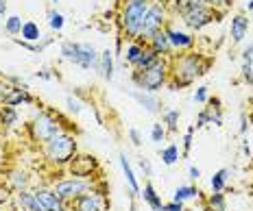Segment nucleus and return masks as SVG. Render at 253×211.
Instances as JSON below:
<instances>
[{
  "instance_id": "5",
  "label": "nucleus",
  "mask_w": 253,
  "mask_h": 211,
  "mask_svg": "<svg viewBox=\"0 0 253 211\" xmlns=\"http://www.w3.org/2000/svg\"><path fill=\"white\" fill-rule=\"evenodd\" d=\"M61 57L72 61L79 68H94L98 63V52L92 44H79V41H63L61 44Z\"/></svg>"
},
{
  "instance_id": "2",
  "label": "nucleus",
  "mask_w": 253,
  "mask_h": 211,
  "mask_svg": "<svg viewBox=\"0 0 253 211\" xmlns=\"http://www.w3.org/2000/svg\"><path fill=\"white\" fill-rule=\"evenodd\" d=\"M210 63L203 59L197 52H190V55H183L181 59H177L172 63V76H175V83L179 85H188L192 83L197 76H203L208 72Z\"/></svg>"
},
{
  "instance_id": "18",
  "label": "nucleus",
  "mask_w": 253,
  "mask_h": 211,
  "mask_svg": "<svg viewBox=\"0 0 253 211\" xmlns=\"http://www.w3.org/2000/svg\"><path fill=\"white\" fill-rule=\"evenodd\" d=\"M98 72H101L103 78H107V81H112L114 76V55L112 50H103L101 55H98Z\"/></svg>"
},
{
  "instance_id": "42",
  "label": "nucleus",
  "mask_w": 253,
  "mask_h": 211,
  "mask_svg": "<svg viewBox=\"0 0 253 211\" xmlns=\"http://www.w3.org/2000/svg\"><path fill=\"white\" fill-rule=\"evenodd\" d=\"M140 168H142V172H144V176H151L153 168H151V161L149 159H144V157H142V159H140Z\"/></svg>"
},
{
  "instance_id": "12",
  "label": "nucleus",
  "mask_w": 253,
  "mask_h": 211,
  "mask_svg": "<svg viewBox=\"0 0 253 211\" xmlns=\"http://www.w3.org/2000/svg\"><path fill=\"white\" fill-rule=\"evenodd\" d=\"M15 207L20 211H46L40 198L35 196V189H24V192H15Z\"/></svg>"
},
{
  "instance_id": "34",
  "label": "nucleus",
  "mask_w": 253,
  "mask_h": 211,
  "mask_svg": "<svg viewBox=\"0 0 253 211\" xmlns=\"http://www.w3.org/2000/svg\"><path fill=\"white\" fill-rule=\"evenodd\" d=\"M177 122H179V111H177V109H170V111L164 113V124L168 126V131H172V133H175V131H177Z\"/></svg>"
},
{
  "instance_id": "26",
  "label": "nucleus",
  "mask_w": 253,
  "mask_h": 211,
  "mask_svg": "<svg viewBox=\"0 0 253 211\" xmlns=\"http://www.w3.org/2000/svg\"><path fill=\"white\" fill-rule=\"evenodd\" d=\"M199 194H201V192H199L197 187L181 185V187L175 189V194H172V200H175V203H186V200H190V198H197Z\"/></svg>"
},
{
  "instance_id": "9",
  "label": "nucleus",
  "mask_w": 253,
  "mask_h": 211,
  "mask_svg": "<svg viewBox=\"0 0 253 211\" xmlns=\"http://www.w3.org/2000/svg\"><path fill=\"white\" fill-rule=\"evenodd\" d=\"M70 205V211H107V200H105L103 192H96V189H89V192L81 194L79 198H75Z\"/></svg>"
},
{
  "instance_id": "20",
  "label": "nucleus",
  "mask_w": 253,
  "mask_h": 211,
  "mask_svg": "<svg viewBox=\"0 0 253 211\" xmlns=\"http://www.w3.org/2000/svg\"><path fill=\"white\" fill-rule=\"evenodd\" d=\"M203 7H208L205 0H175V9L181 18L192 11H199V9H203Z\"/></svg>"
},
{
  "instance_id": "22",
  "label": "nucleus",
  "mask_w": 253,
  "mask_h": 211,
  "mask_svg": "<svg viewBox=\"0 0 253 211\" xmlns=\"http://www.w3.org/2000/svg\"><path fill=\"white\" fill-rule=\"evenodd\" d=\"M22 41H40L42 39V31H40V26L33 22V20H26V22L22 24Z\"/></svg>"
},
{
  "instance_id": "10",
  "label": "nucleus",
  "mask_w": 253,
  "mask_h": 211,
  "mask_svg": "<svg viewBox=\"0 0 253 211\" xmlns=\"http://www.w3.org/2000/svg\"><path fill=\"white\" fill-rule=\"evenodd\" d=\"M96 168H98V163L94 157H89V155H75V159H72L70 163H68V170H70L72 176H77V178H92V174L96 172Z\"/></svg>"
},
{
  "instance_id": "17",
  "label": "nucleus",
  "mask_w": 253,
  "mask_h": 211,
  "mask_svg": "<svg viewBox=\"0 0 253 211\" xmlns=\"http://www.w3.org/2000/svg\"><path fill=\"white\" fill-rule=\"evenodd\" d=\"M247 31H249V20L242 13L236 15V18L231 20V39H234V44H240V41L247 37Z\"/></svg>"
},
{
  "instance_id": "16",
  "label": "nucleus",
  "mask_w": 253,
  "mask_h": 211,
  "mask_svg": "<svg viewBox=\"0 0 253 211\" xmlns=\"http://www.w3.org/2000/svg\"><path fill=\"white\" fill-rule=\"evenodd\" d=\"M166 35L170 39V46L172 48H190L194 44V37L183 31H177V29H166Z\"/></svg>"
},
{
  "instance_id": "3",
  "label": "nucleus",
  "mask_w": 253,
  "mask_h": 211,
  "mask_svg": "<svg viewBox=\"0 0 253 211\" xmlns=\"http://www.w3.org/2000/svg\"><path fill=\"white\" fill-rule=\"evenodd\" d=\"M29 133H31V137H33V141L46 144V141H50L52 137L66 133V131H63V126L59 124L57 118H52V115L46 113V111H40L29 122Z\"/></svg>"
},
{
  "instance_id": "7",
  "label": "nucleus",
  "mask_w": 253,
  "mask_h": 211,
  "mask_svg": "<svg viewBox=\"0 0 253 211\" xmlns=\"http://www.w3.org/2000/svg\"><path fill=\"white\" fill-rule=\"evenodd\" d=\"M94 185L87 181V178H77V176H70V178H61L52 185V192L59 196L63 203H72L75 198H79L81 194L89 192Z\"/></svg>"
},
{
  "instance_id": "49",
  "label": "nucleus",
  "mask_w": 253,
  "mask_h": 211,
  "mask_svg": "<svg viewBox=\"0 0 253 211\" xmlns=\"http://www.w3.org/2000/svg\"><path fill=\"white\" fill-rule=\"evenodd\" d=\"M52 2H59V0H52Z\"/></svg>"
},
{
  "instance_id": "31",
  "label": "nucleus",
  "mask_w": 253,
  "mask_h": 211,
  "mask_svg": "<svg viewBox=\"0 0 253 211\" xmlns=\"http://www.w3.org/2000/svg\"><path fill=\"white\" fill-rule=\"evenodd\" d=\"M208 211H227V207H225V196L220 192H214L212 196L208 198Z\"/></svg>"
},
{
  "instance_id": "29",
  "label": "nucleus",
  "mask_w": 253,
  "mask_h": 211,
  "mask_svg": "<svg viewBox=\"0 0 253 211\" xmlns=\"http://www.w3.org/2000/svg\"><path fill=\"white\" fill-rule=\"evenodd\" d=\"M162 59V57H157L155 55V52H153L151 48H144V52H142V57H140V59H138V63H135V70H146V68H151L153 66V63H157V61H160Z\"/></svg>"
},
{
  "instance_id": "27",
  "label": "nucleus",
  "mask_w": 253,
  "mask_h": 211,
  "mask_svg": "<svg viewBox=\"0 0 253 211\" xmlns=\"http://www.w3.org/2000/svg\"><path fill=\"white\" fill-rule=\"evenodd\" d=\"M229 174H231V170H229V168H223V170L214 172L212 181H210V185H212V189H214V192H223V189H225V185H227V181H229Z\"/></svg>"
},
{
  "instance_id": "32",
  "label": "nucleus",
  "mask_w": 253,
  "mask_h": 211,
  "mask_svg": "<svg viewBox=\"0 0 253 211\" xmlns=\"http://www.w3.org/2000/svg\"><path fill=\"white\" fill-rule=\"evenodd\" d=\"M22 20L18 18V15H11V18H7V22H4V31H7L9 35H20L22 33Z\"/></svg>"
},
{
  "instance_id": "24",
  "label": "nucleus",
  "mask_w": 253,
  "mask_h": 211,
  "mask_svg": "<svg viewBox=\"0 0 253 211\" xmlns=\"http://www.w3.org/2000/svg\"><path fill=\"white\" fill-rule=\"evenodd\" d=\"M142 52H144V46L138 44V41H131V44H126L125 63H129V66H135V63H138V59L142 57Z\"/></svg>"
},
{
  "instance_id": "39",
  "label": "nucleus",
  "mask_w": 253,
  "mask_h": 211,
  "mask_svg": "<svg viewBox=\"0 0 253 211\" xmlns=\"http://www.w3.org/2000/svg\"><path fill=\"white\" fill-rule=\"evenodd\" d=\"M192 133H194V126H190L186 137H183V152H186V155L190 152V148H192Z\"/></svg>"
},
{
  "instance_id": "44",
  "label": "nucleus",
  "mask_w": 253,
  "mask_h": 211,
  "mask_svg": "<svg viewBox=\"0 0 253 211\" xmlns=\"http://www.w3.org/2000/svg\"><path fill=\"white\" fill-rule=\"evenodd\" d=\"M188 174H190V178H192V181H199V178H201V170H199L197 166H190Z\"/></svg>"
},
{
  "instance_id": "43",
  "label": "nucleus",
  "mask_w": 253,
  "mask_h": 211,
  "mask_svg": "<svg viewBox=\"0 0 253 211\" xmlns=\"http://www.w3.org/2000/svg\"><path fill=\"white\" fill-rule=\"evenodd\" d=\"M164 211H186V209H183V203H175L172 200V203L164 205Z\"/></svg>"
},
{
  "instance_id": "19",
  "label": "nucleus",
  "mask_w": 253,
  "mask_h": 211,
  "mask_svg": "<svg viewBox=\"0 0 253 211\" xmlns=\"http://www.w3.org/2000/svg\"><path fill=\"white\" fill-rule=\"evenodd\" d=\"M140 196L144 198V203L149 205V207L153 211H164V203H162V198H160V194L155 192V187L151 185V183H146L144 189L140 192Z\"/></svg>"
},
{
  "instance_id": "4",
  "label": "nucleus",
  "mask_w": 253,
  "mask_h": 211,
  "mask_svg": "<svg viewBox=\"0 0 253 211\" xmlns=\"http://www.w3.org/2000/svg\"><path fill=\"white\" fill-rule=\"evenodd\" d=\"M135 81V85H138L140 89H144V92H157L162 85L166 83L168 78V63L164 59H160L157 63H153L151 68H146V70H135L133 76H131Z\"/></svg>"
},
{
  "instance_id": "21",
  "label": "nucleus",
  "mask_w": 253,
  "mask_h": 211,
  "mask_svg": "<svg viewBox=\"0 0 253 211\" xmlns=\"http://www.w3.org/2000/svg\"><path fill=\"white\" fill-rule=\"evenodd\" d=\"M120 166H123V172H125V178H126V183H129L131 196H135V194H140L142 189H140L138 181H135V176H133V170H131V166H129V159H126V155H120Z\"/></svg>"
},
{
  "instance_id": "48",
  "label": "nucleus",
  "mask_w": 253,
  "mask_h": 211,
  "mask_svg": "<svg viewBox=\"0 0 253 211\" xmlns=\"http://www.w3.org/2000/svg\"><path fill=\"white\" fill-rule=\"evenodd\" d=\"M155 2H160V4H164V2H168V0H155Z\"/></svg>"
},
{
  "instance_id": "8",
  "label": "nucleus",
  "mask_w": 253,
  "mask_h": 211,
  "mask_svg": "<svg viewBox=\"0 0 253 211\" xmlns=\"http://www.w3.org/2000/svg\"><path fill=\"white\" fill-rule=\"evenodd\" d=\"M164 20H166V7L160 2H153L146 9L144 15V22H142V31H140V37L142 39H151L157 31L164 29Z\"/></svg>"
},
{
  "instance_id": "23",
  "label": "nucleus",
  "mask_w": 253,
  "mask_h": 211,
  "mask_svg": "<svg viewBox=\"0 0 253 211\" xmlns=\"http://www.w3.org/2000/svg\"><path fill=\"white\" fill-rule=\"evenodd\" d=\"M242 76L253 85V44L242 52Z\"/></svg>"
},
{
  "instance_id": "46",
  "label": "nucleus",
  "mask_w": 253,
  "mask_h": 211,
  "mask_svg": "<svg viewBox=\"0 0 253 211\" xmlns=\"http://www.w3.org/2000/svg\"><path fill=\"white\" fill-rule=\"evenodd\" d=\"M208 122H210V115H208V111H201V113H199V118H197V126L201 129V126H205Z\"/></svg>"
},
{
  "instance_id": "1",
  "label": "nucleus",
  "mask_w": 253,
  "mask_h": 211,
  "mask_svg": "<svg viewBox=\"0 0 253 211\" xmlns=\"http://www.w3.org/2000/svg\"><path fill=\"white\" fill-rule=\"evenodd\" d=\"M77 155V140L68 133H61L52 137L50 141L44 144V157L52 166H68Z\"/></svg>"
},
{
  "instance_id": "15",
  "label": "nucleus",
  "mask_w": 253,
  "mask_h": 211,
  "mask_svg": "<svg viewBox=\"0 0 253 211\" xmlns=\"http://www.w3.org/2000/svg\"><path fill=\"white\" fill-rule=\"evenodd\" d=\"M7 181H9V185H11L13 192H24V189H29L31 176L26 170H22V168H15V170H11L7 174Z\"/></svg>"
},
{
  "instance_id": "45",
  "label": "nucleus",
  "mask_w": 253,
  "mask_h": 211,
  "mask_svg": "<svg viewBox=\"0 0 253 211\" xmlns=\"http://www.w3.org/2000/svg\"><path fill=\"white\" fill-rule=\"evenodd\" d=\"M129 137H131V141H133V146H140L142 144V137H140V133L135 129H129Z\"/></svg>"
},
{
  "instance_id": "47",
  "label": "nucleus",
  "mask_w": 253,
  "mask_h": 211,
  "mask_svg": "<svg viewBox=\"0 0 253 211\" xmlns=\"http://www.w3.org/2000/svg\"><path fill=\"white\" fill-rule=\"evenodd\" d=\"M247 9H249V11H253V0H249V2H247Z\"/></svg>"
},
{
  "instance_id": "35",
  "label": "nucleus",
  "mask_w": 253,
  "mask_h": 211,
  "mask_svg": "<svg viewBox=\"0 0 253 211\" xmlns=\"http://www.w3.org/2000/svg\"><path fill=\"white\" fill-rule=\"evenodd\" d=\"M48 24H50V29H52V31H61V29H63V24H66V20H63V15H61V13L48 11Z\"/></svg>"
},
{
  "instance_id": "11",
  "label": "nucleus",
  "mask_w": 253,
  "mask_h": 211,
  "mask_svg": "<svg viewBox=\"0 0 253 211\" xmlns=\"http://www.w3.org/2000/svg\"><path fill=\"white\" fill-rule=\"evenodd\" d=\"M35 196L40 198V203L44 205L46 211H70V205L63 203V200L52 192V187H38L35 189Z\"/></svg>"
},
{
  "instance_id": "36",
  "label": "nucleus",
  "mask_w": 253,
  "mask_h": 211,
  "mask_svg": "<svg viewBox=\"0 0 253 211\" xmlns=\"http://www.w3.org/2000/svg\"><path fill=\"white\" fill-rule=\"evenodd\" d=\"M164 137H166L164 124H153V129H151V140L155 141V144H162V141H164Z\"/></svg>"
},
{
  "instance_id": "30",
  "label": "nucleus",
  "mask_w": 253,
  "mask_h": 211,
  "mask_svg": "<svg viewBox=\"0 0 253 211\" xmlns=\"http://www.w3.org/2000/svg\"><path fill=\"white\" fill-rule=\"evenodd\" d=\"M162 161L166 166H172V163L179 161V146L177 144H168L164 150H162Z\"/></svg>"
},
{
  "instance_id": "6",
  "label": "nucleus",
  "mask_w": 253,
  "mask_h": 211,
  "mask_svg": "<svg viewBox=\"0 0 253 211\" xmlns=\"http://www.w3.org/2000/svg\"><path fill=\"white\" fill-rule=\"evenodd\" d=\"M146 9H149V0H129L123 11V29L126 37H140L142 22H144Z\"/></svg>"
},
{
  "instance_id": "40",
  "label": "nucleus",
  "mask_w": 253,
  "mask_h": 211,
  "mask_svg": "<svg viewBox=\"0 0 253 211\" xmlns=\"http://www.w3.org/2000/svg\"><path fill=\"white\" fill-rule=\"evenodd\" d=\"M205 2H208V7L218 9V7H229L231 0H205Z\"/></svg>"
},
{
  "instance_id": "14",
  "label": "nucleus",
  "mask_w": 253,
  "mask_h": 211,
  "mask_svg": "<svg viewBox=\"0 0 253 211\" xmlns=\"http://www.w3.org/2000/svg\"><path fill=\"white\" fill-rule=\"evenodd\" d=\"M149 41H151V50L155 52L157 57H162V55H170L172 46H170V39H168V35H166V29L157 31V33L153 35Z\"/></svg>"
},
{
  "instance_id": "33",
  "label": "nucleus",
  "mask_w": 253,
  "mask_h": 211,
  "mask_svg": "<svg viewBox=\"0 0 253 211\" xmlns=\"http://www.w3.org/2000/svg\"><path fill=\"white\" fill-rule=\"evenodd\" d=\"M0 120H2L4 126H13L18 122V111H15V107H4L2 111H0Z\"/></svg>"
},
{
  "instance_id": "13",
  "label": "nucleus",
  "mask_w": 253,
  "mask_h": 211,
  "mask_svg": "<svg viewBox=\"0 0 253 211\" xmlns=\"http://www.w3.org/2000/svg\"><path fill=\"white\" fill-rule=\"evenodd\" d=\"M212 20H214V9L212 7H203V9H199V11H192V13L183 15V22H186L190 29H194V31L203 29V26L210 24Z\"/></svg>"
},
{
  "instance_id": "38",
  "label": "nucleus",
  "mask_w": 253,
  "mask_h": 211,
  "mask_svg": "<svg viewBox=\"0 0 253 211\" xmlns=\"http://www.w3.org/2000/svg\"><path fill=\"white\" fill-rule=\"evenodd\" d=\"M66 105H68V109H70L72 113H81V109H83L81 100L75 98V96H68V98H66Z\"/></svg>"
},
{
  "instance_id": "37",
  "label": "nucleus",
  "mask_w": 253,
  "mask_h": 211,
  "mask_svg": "<svg viewBox=\"0 0 253 211\" xmlns=\"http://www.w3.org/2000/svg\"><path fill=\"white\" fill-rule=\"evenodd\" d=\"M11 92H13V87L9 85L7 81H2V78H0V105L7 103V98L11 96Z\"/></svg>"
},
{
  "instance_id": "25",
  "label": "nucleus",
  "mask_w": 253,
  "mask_h": 211,
  "mask_svg": "<svg viewBox=\"0 0 253 211\" xmlns=\"http://www.w3.org/2000/svg\"><path fill=\"white\" fill-rule=\"evenodd\" d=\"M138 103L142 105V107L146 109V111H151V113H157V109H160V103H157V98H153V96H149V92L146 94H142V92H133L131 94Z\"/></svg>"
},
{
  "instance_id": "41",
  "label": "nucleus",
  "mask_w": 253,
  "mask_h": 211,
  "mask_svg": "<svg viewBox=\"0 0 253 211\" xmlns=\"http://www.w3.org/2000/svg\"><path fill=\"white\" fill-rule=\"evenodd\" d=\"M194 100H197V103H205V100H208V87H199L197 92H194Z\"/></svg>"
},
{
  "instance_id": "28",
  "label": "nucleus",
  "mask_w": 253,
  "mask_h": 211,
  "mask_svg": "<svg viewBox=\"0 0 253 211\" xmlns=\"http://www.w3.org/2000/svg\"><path fill=\"white\" fill-rule=\"evenodd\" d=\"M22 103H33V98L29 96V92L26 89H18V87H13V92H11V96L7 98V107H18V105H22Z\"/></svg>"
}]
</instances>
